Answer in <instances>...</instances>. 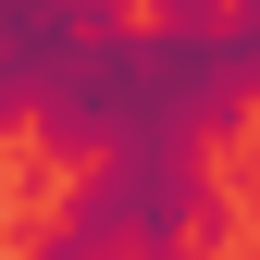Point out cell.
Wrapping results in <instances>:
<instances>
[{"instance_id": "6", "label": "cell", "mask_w": 260, "mask_h": 260, "mask_svg": "<svg viewBox=\"0 0 260 260\" xmlns=\"http://www.w3.org/2000/svg\"><path fill=\"white\" fill-rule=\"evenodd\" d=\"M223 13H236V25H248V38H260V0H223Z\"/></svg>"}, {"instance_id": "3", "label": "cell", "mask_w": 260, "mask_h": 260, "mask_svg": "<svg viewBox=\"0 0 260 260\" xmlns=\"http://www.w3.org/2000/svg\"><path fill=\"white\" fill-rule=\"evenodd\" d=\"M223 186H236V199H260V100L223 124Z\"/></svg>"}, {"instance_id": "1", "label": "cell", "mask_w": 260, "mask_h": 260, "mask_svg": "<svg viewBox=\"0 0 260 260\" xmlns=\"http://www.w3.org/2000/svg\"><path fill=\"white\" fill-rule=\"evenodd\" d=\"M260 100V38L236 13H124L100 38H75L38 75L25 137L50 161L100 149H223V124Z\"/></svg>"}, {"instance_id": "8", "label": "cell", "mask_w": 260, "mask_h": 260, "mask_svg": "<svg viewBox=\"0 0 260 260\" xmlns=\"http://www.w3.org/2000/svg\"><path fill=\"white\" fill-rule=\"evenodd\" d=\"M174 260H199V248H174Z\"/></svg>"}, {"instance_id": "2", "label": "cell", "mask_w": 260, "mask_h": 260, "mask_svg": "<svg viewBox=\"0 0 260 260\" xmlns=\"http://www.w3.org/2000/svg\"><path fill=\"white\" fill-rule=\"evenodd\" d=\"M62 211L112 260H174V248H223L236 236V186L199 149H100V161H75Z\"/></svg>"}, {"instance_id": "5", "label": "cell", "mask_w": 260, "mask_h": 260, "mask_svg": "<svg viewBox=\"0 0 260 260\" xmlns=\"http://www.w3.org/2000/svg\"><path fill=\"white\" fill-rule=\"evenodd\" d=\"M149 13H223V0H149Z\"/></svg>"}, {"instance_id": "4", "label": "cell", "mask_w": 260, "mask_h": 260, "mask_svg": "<svg viewBox=\"0 0 260 260\" xmlns=\"http://www.w3.org/2000/svg\"><path fill=\"white\" fill-rule=\"evenodd\" d=\"M13 260H112V248H100V236H87V223H75V211H50V223H38V236H25V248H13Z\"/></svg>"}, {"instance_id": "7", "label": "cell", "mask_w": 260, "mask_h": 260, "mask_svg": "<svg viewBox=\"0 0 260 260\" xmlns=\"http://www.w3.org/2000/svg\"><path fill=\"white\" fill-rule=\"evenodd\" d=\"M0 223H13V161H0Z\"/></svg>"}]
</instances>
